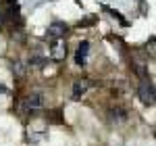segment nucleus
<instances>
[{"label":"nucleus","instance_id":"f257e3e1","mask_svg":"<svg viewBox=\"0 0 156 146\" xmlns=\"http://www.w3.org/2000/svg\"><path fill=\"white\" fill-rule=\"evenodd\" d=\"M137 92H140V98H142L144 104H150V107L154 104V84H152L148 77H142Z\"/></svg>","mask_w":156,"mask_h":146},{"label":"nucleus","instance_id":"0eeeda50","mask_svg":"<svg viewBox=\"0 0 156 146\" xmlns=\"http://www.w3.org/2000/svg\"><path fill=\"white\" fill-rule=\"evenodd\" d=\"M110 115H112V119H119V121H123V119L127 117V113H125L123 109H112V111H110Z\"/></svg>","mask_w":156,"mask_h":146},{"label":"nucleus","instance_id":"6e6552de","mask_svg":"<svg viewBox=\"0 0 156 146\" xmlns=\"http://www.w3.org/2000/svg\"><path fill=\"white\" fill-rule=\"evenodd\" d=\"M29 65H36V67H44V65H46V59H42V57H34V59L29 61Z\"/></svg>","mask_w":156,"mask_h":146},{"label":"nucleus","instance_id":"1a4fd4ad","mask_svg":"<svg viewBox=\"0 0 156 146\" xmlns=\"http://www.w3.org/2000/svg\"><path fill=\"white\" fill-rule=\"evenodd\" d=\"M4 92H6V88H4V86H0V94H4Z\"/></svg>","mask_w":156,"mask_h":146},{"label":"nucleus","instance_id":"20e7f679","mask_svg":"<svg viewBox=\"0 0 156 146\" xmlns=\"http://www.w3.org/2000/svg\"><path fill=\"white\" fill-rule=\"evenodd\" d=\"M87 52H90V42H81L79 46H77V52H75V63L79 65V67H83L85 63H87Z\"/></svg>","mask_w":156,"mask_h":146},{"label":"nucleus","instance_id":"423d86ee","mask_svg":"<svg viewBox=\"0 0 156 146\" xmlns=\"http://www.w3.org/2000/svg\"><path fill=\"white\" fill-rule=\"evenodd\" d=\"M87 88H90V82H87V79H77V82L73 84V100H79V98L87 92Z\"/></svg>","mask_w":156,"mask_h":146},{"label":"nucleus","instance_id":"f03ea898","mask_svg":"<svg viewBox=\"0 0 156 146\" xmlns=\"http://www.w3.org/2000/svg\"><path fill=\"white\" fill-rule=\"evenodd\" d=\"M44 107V94L42 92H31L29 96L23 100V111L25 113H36Z\"/></svg>","mask_w":156,"mask_h":146},{"label":"nucleus","instance_id":"7ed1b4c3","mask_svg":"<svg viewBox=\"0 0 156 146\" xmlns=\"http://www.w3.org/2000/svg\"><path fill=\"white\" fill-rule=\"evenodd\" d=\"M65 34H67V23L54 21V23L48 27V38H50V40H60Z\"/></svg>","mask_w":156,"mask_h":146},{"label":"nucleus","instance_id":"39448f33","mask_svg":"<svg viewBox=\"0 0 156 146\" xmlns=\"http://www.w3.org/2000/svg\"><path fill=\"white\" fill-rule=\"evenodd\" d=\"M50 54H52V59H54V61H62V59H65V54H67V46H65V42H60V40H52Z\"/></svg>","mask_w":156,"mask_h":146}]
</instances>
